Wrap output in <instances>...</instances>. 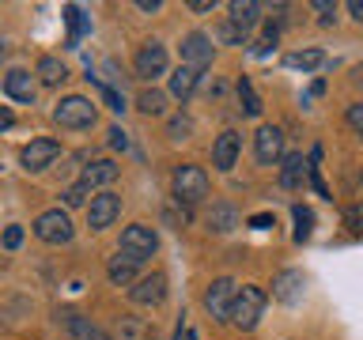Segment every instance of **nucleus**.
Segmentation results:
<instances>
[{
	"mask_svg": "<svg viewBox=\"0 0 363 340\" xmlns=\"http://www.w3.org/2000/svg\"><path fill=\"white\" fill-rule=\"evenodd\" d=\"M57 155H61V144L50 140V136H38V140H30L19 152V163H23V170H34V174H38V170L57 163Z\"/></svg>",
	"mask_w": 363,
	"mask_h": 340,
	"instance_id": "8",
	"label": "nucleus"
},
{
	"mask_svg": "<svg viewBox=\"0 0 363 340\" xmlns=\"http://www.w3.org/2000/svg\"><path fill=\"white\" fill-rule=\"evenodd\" d=\"M288 64H291V68H303V72H311V68L325 64V53H322V50H295V53H288Z\"/></svg>",
	"mask_w": 363,
	"mask_h": 340,
	"instance_id": "26",
	"label": "nucleus"
},
{
	"mask_svg": "<svg viewBox=\"0 0 363 340\" xmlns=\"http://www.w3.org/2000/svg\"><path fill=\"white\" fill-rule=\"evenodd\" d=\"M106 136H110V147H113V152H125V147H129V136H125V129H118V125H113Z\"/></svg>",
	"mask_w": 363,
	"mask_h": 340,
	"instance_id": "37",
	"label": "nucleus"
},
{
	"mask_svg": "<svg viewBox=\"0 0 363 340\" xmlns=\"http://www.w3.org/2000/svg\"><path fill=\"white\" fill-rule=\"evenodd\" d=\"M129 299L136 306H159L167 299V276L163 272H152V276H140L136 288H129Z\"/></svg>",
	"mask_w": 363,
	"mask_h": 340,
	"instance_id": "13",
	"label": "nucleus"
},
{
	"mask_svg": "<svg viewBox=\"0 0 363 340\" xmlns=\"http://www.w3.org/2000/svg\"><path fill=\"white\" fill-rule=\"evenodd\" d=\"M159 249V234L147 223H133L121 231V254H133L136 261H147Z\"/></svg>",
	"mask_w": 363,
	"mask_h": 340,
	"instance_id": "6",
	"label": "nucleus"
},
{
	"mask_svg": "<svg viewBox=\"0 0 363 340\" xmlns=\"http://www.w3.org/2000/svg\"><path fill=\"white\" fill-rule=\"evenodd\" d=\"M118 215H121V197H118V193L102 189V193H95V197H91V204H87V227H91V231L110 227Z\"/></svg>",
	"mask_w": 363,
	"mask_h": 340,
	"instance_id": "7",
	"label": "nucleus"
},
{
	"mask_svg": "<svg viewBox=\"0 0 363 340\" xmlns=\"http://www.w3.org/2000/svg\"><path fill=\"white\" fill-rule=\"evenodd\" d=\"M34 234L42 238V242H50V246H65V242H72V220H68V212L61 208H50V212H42L38 220H34Z\"/></svg>",
	"mask_w": 363,
	"mask_h": 340,
	"instance_id": "4",
	"label": "nucleus"
},
{
	"mask_svg": "<svg viewBox=\"0 0 363 340\" xmlns=\"http://www.w3.org/2000/svg\"><path fill=\"white\" fill-rule=\"evenodd\" d=\"M182 340H197V333H193V329H186V333H182Z\"/></svg>",
	"mask_w": 363,
	"mask_h": 340,
	"instance_id": "45",
	"label": "nucleus"
},
{
	"mask_svg": "<svg viewBox=\"0 0 363 340\" xmlns=\"http://www.w3.org/2000/svg\"><path fill=\"white\" fill-rule=\"evenodd\" d=\"M254 155H257L261 166H277L284 159V132L277 125H261L254 132Z\"/></svg>",
	"mask_w": 363,
	"mask_h": 340,
	"instance_id": "10",
	"label": "nucleus"
},
{
	"mask_svg": "<svg viewBox=\"0 0 363 340\" xmlns=\"http://www.w3.org/2000/svg\"><path fill=\"white\" fill-rule=\"evenodd\" d=\"M136 110L147 113V118H163V113H167V95H163V91H155V87H144L140 98H136Z\"/></svg>",
	"mask_w": 363,
	"mask_h": 340,
	"instance_id": "24",
	"label": "nucleus"
},
{
	"mask_svg": "<svg viewBox=\"0 0 363 340\" xmlns=\"http://www.w3.org/2000/svg\"><path fill=\"white\" fill-rule=\"evenodd\" d=\"M87 84H95V87H99V95L106 98V106H110L113 113H121V110H125V98H121V91H118V87H110V84H99L95 76H87Z\"/></svg>",
	"mask_w": 363,
	"mask_h": 340,
	"instance_id": "29",
	"label": "nucleus"
},
{
	"mask_svg": "<svg viewBox=\"0 0 363 340\" xmlns=\"http://www.w3.org/2000/svg\"><path fill=\"white\" fill-rule=\"evenodd\" d=\"M197 84H201V72H197V68H186V64H182V68H174V76H170V95L186 102L193 91H197Z\"/></svg>",
	"mask_w": 363,
	"mask_h": 340,
	"instance_id": "21",
	"label": "nucleus"
},
{
	"mask_svg": "<svg viewBox=\"0 0 363 340\" xmlns=\"http://www.w3.org/2000/svg\"><path fill=\"white\" fill-rule=\"evenodd\" d=\"M65 19H68V34H72V42L79 38V34H87V19H84V11H79L76 4L65 8Z\"/></svg>",
	"mask_w": 363,
	"mask_h": 340,
	"instance_id": "30",
	"label": "nucleus"
},
{
	"mask_svg": "<svg viewBox=\"0 0 363 340\" xmlns=\"http://www.w3.org/2000/svg\"><path fill=\"white\" fill-rule=\"evenodd\" d=\"M136 76L140 79H155V76H163L167 72V45L163 42H144L140 45V53H136Z\"/></svg>",
	"mask_w": 363,
	"mask_h": 340,
	"instance_id": "11",
	"label": "nucleus"
},
{
	"mask_svg": "<svg viewBox=\"0 0 363 340\" xmlns=\"http://www.w3.org/2000/svg\"><path fill=\"white\" fill-rule=\"evenodd\" d=\"M322 91H325V84H322V79H314V84H311V98H318Z\"/></svg>",
	"mask_w": 363,
	"mask_h": 340,
	"instance_id": "44",
	"label": "nucleus"
},
{
	"mask_svg": "<svg viewBox=\"0 0 363 340\" xmlns=\"http://www.w3.org/2000/svg\"><path fill=\"white\" fill-rule=\"evenodd\" d=\"M345 121H348L359 136H363V102H352V106L345 110Z\"/></svg>",
	"mask_w": 363,
	"mask_h": 340,
	"instance_id": "34",
	"label": "nucleus"
},
{
	"mask_svg": "<svg viewBox=\"0 0 363 340\" xmlns=\"http://www.w3.org/2000/svg\"><path fill=\"white\" fill-rule=\"evenodd\" d=\"M238 98H242V110H246V118H261V98H257L254 84H250L246 76L238 79Z\"/></svg>",
	"mask_w": 363,
	"mask_h": 340,
	"instance_id": "28",
	"label": "nucleus"
},
{
	"mask_svg": "<svg viewBox=\"0 0 363 340\" xmlns=\"http://www.w3.org/2000/svg\"><path fill=\"white\" fill-rule=\"evenodd\" d=\"M261 310H265V291H261L257 283H242L235 295V306H231V317H227V322L235 329H242V333H250V329L257 325Z\"/></svg>",
	"mask_w": 363,
	"mask_h": 340,
	"instance_id": "1",
	"label": "nucleus"
},
{
	"mask_svg": "<svg viewBox=\"0 0 363 340\" xmlns=\"http://www.w3.org/2000/svg\"><path fill=\"white\" fill-rule=\"evenodd\" d=\"M84 197H87V189L79 186V181H76L72 189H65V204H68V208H79V204H84Z\"/></svg>",
	"mask_w": 363,
	"mask_h": 340,
	"instance_id": "36",
	"label": "nucleus"
},
{
	"mask_svg": "<svg viewBox=\"0 0 363 340\" xmlns=\"http://www.w3.org/2000/svg\"><path fill=\"white\" fill-rule=\"evenodd\" d=\"M359 181H363V174H359Z\"/></svg>",
	"mask_w": 363,
	"mask_h": 340,
	"instance_id": "47",
	"label": "nucleus"
},
{
	"mask_svg": "<svg viewBox=\"0 0 363 340\" xmlns=\"http://www.w3.org/2000/svg\"><path fill=\"white\" fill-rule=\"evenodd\" d=\"M174 197L178 204H201L208 197V174L197 163H182L174 170Z\"/></svg>",
	"mask_w": 363,
	"mask_h": 340,
	"instance_id": "3",
	"label": "nucleus"
},
{
	"mask_svg": "<svg viewBox=\"0 0 363 340\" xmlns=\"http://www.w3.org/2000/svg\"><path fill=\"white\" fill-rule=\"evenodd\" d=\"M118 174H121V166L113 163V159H95L91 166H84L79 186L91 193V189H102V186H110V181H118Z\"/></svg>",
	"mask_w": 363,
	"mask_h": 340,
	"instance_id": "15",
	"label": "nucleus"
},
{
	"mask_svg": "<svg viewBox=\"0 0 363 340\" xmlns=\"http://www.w3.org/2000/svg\"><path fill=\"white\" fill-rule=\"evenodd\" d=\"M11 125H16V113H11L8 106H0V132H8Z\"/></svg>",
	"mask_w": 363,
	"mask_h": 340,
	"instance_id": "40",
	"label": "nucleus"
},
{
	"mask_svg": "<svg viewBox=\"0 0 363 340\" xmlns=\"http://www.w3.org/2000/svg\"><path fill=\"white\" fill-rule=\"evenodd\" d=\"M144 261H136L133 254H121L118 249V257H110V265H106V276L110 283H118V288H129V283L136 280V268H140Z\"/></svg>",
	"mask_w": 363,
	"mask_h": 340,
	"instance_id": "18",
	"label": "nucleus"
},
{
	"mask_svg": "<svg viewBox=\"0 0 363 340\" xmlns=\"http://www.w3.org/2000/svg\"><path fill=\"white\" fill-rule=\"evenodd\" d=\"M291 215H295V242H306L311 231H314V212L306 208V204H295Z\"/></svg>",
	"mask_w": 363,
	"mask_h": 340,
	"instance_id": "25",
	"label": "nucleus"
},
{
	"mask_svg": "<svg viewBox=\"0 0 363 340\" xmlns=\"http://www.w3.org/2000/svg\"><path fill=\"white\" fill-rule=\"evenodd\" d=\"M118 336L121 340H144L147 336V325L140 322V317H133V314H121L118 317Z\"/></svg>",
	"mask_w": 363,
	"mask_h": 340,
	"instance_id": "27",
	"label": "nucleus"
},
{
	"mask_svg": "<svg viewBox=\"0 0 363 340\" xmlns=\"http://www.w3.org/2000/svg\"><path fill=\"white\" fill-rule=\"evenodd\" d=\"M189 132H193V121L189 118H182V113H178V118H170V136H174V140H186Z\"/></svg>",
	"mask_w": 363,
	"mask_h": 340,
	"instance_id": "33",
	"label": "nucleus"
},
{
	"mask_svg": "<svg viewBox=\"0 0 363 340\" xmlns=\"http://www.w3.org/2000/svg\"><path fill=\"white\" fill-rule=\"evenodd\" d=\"M303 291H306V276L299 268H284L280 276L272 280V299H280L284 306L303 302Z\"/></svg>",
	"mask_w": 363,
	"mask_h": 340,
	"instance_id": "12",
	"label": "nucleus"
},
{
	"mask_svg": "<svg viewBox=\"0 0 363 340\" xmlns=\"http://www.w3.org/2000/svg\"><path fill=\"white\" fill-rule=\"evenodd\" d=\"M95 102L84 98V95H68L53 106V121L61 125V129H91L95 125Z\"/></svg>",
	"mask_w": 363,
	"mask_h": 340,
	"instance_id": "2",
	"label": "nucleus"
},
{
	"mask_svg": "<svg viewBox=\"0 0 363 340\" xmlns=\"http://www.w3.org/2000/svg\"><path fill=\"white\" fill-rule=\"evenodd\" d=\"M311 178V163L299 155V152H291V155H284V166H280V186L284 189H303V181Z\"/></svg>",
	"mask_w": 363,
	"mask_h": 340,
	"instance_id": "17",
	"label": "nucleus"
},
{
	"mask_svg": "<svg viewBox=\"0 0 363 340\" xmlns=\"http://www.w3.org/2000/svg\"><path fill=\"white\" fill-rule=\"evenodd\" d=\"M238 152H242V136H238L235 129H227V132H220L216 136V144H212V163H216V170H235V163H238Z\"/></svg>",
	"mask_w": 363,
	"mask_h": 340,
	"instance_id": "14",
	"label": "nucleus"
},
{
	"mask_svg": "<svg viewBox=\"0 0 363 340\" xmlns=\"http://www.w3.org/2000/svg\"><path fill=\"white\" fill-rule=\"evenodd\" d=\"M314 11H318V19H322L325 27L337 19V4H329V0H314Z\"/></svg>",
	"mask_w": 363,
	"mask_h": 340,
	"instance_id": "35",
	"label": "nucleus"
},
{
	"mask_svg": "<svg viewBox=\"0 0 363 340\" xmlns=\"http://www.w3.org/2000/svg\"><path fill=\"white\" fill-rule=\"evenodd\" d=\"M216 34H220L223 42H231V45H246V30H242V27H235L231 19L220 23V30H216Z\"/></svg>",
	"mask_w": 363,
	"mask_h": 340,
	"instance_id": "31",
	"label": "nucleus"
},
{
	"mask_svg": "<svg viewBox=\"0 0 363 340\" xmlns=\"http://www.w3.org/2000/svg\"><path fill=\"white\" fill-rule=\"evenodd\" d=\"M57 317H65L68 333H72L76 340H110L106 329H102L99 322H91V317H84L79 310H57Z\"/></svg>",
	"mask_w": 363,
	"mask_h": 340,
	"instance_id": "16",
	"label": "nucleus"
},
{
	"mask_svg": "<svg viewBox=\"0 0 363 340\" xmlns=\"http://www.w3.org/2000/svg\"><path fill=\"white\" fill-rule=\"evenodd\" d=\"M4 50H8V45H4V38H0V57H4Z\"/></svg>",
	"mask_w": 363,
	"mask_h": 340,
	"instance_id": "46",
	"label": "nucleus"
},
{
	"mask_svg": "<svg viewBox=\"0 0 363 340\" xmlns=\"http://www.w3.org/2000/svg\"><path fill=\"white\" fill-rule=\"evenodd\" d=\"M212 53H216V45H212V38L204 30H189L186 38H182V64L186 68H208L212 64Z\"/></svg>",
	"mask_w": 363,
	"mask_h": 340,
	"instance_id": "9",
	"label": "nucleus"
},
{
	"mask_svg": "<svg viewBox=\"0 0 363 340\" xmlns=\"http://www.w3.org/2000/svg\"><path fill=\"white\" fill-rule=\"evenodd\" d=\"M136 8L140 11H159V0H136Z\"/></svg>",
	"mask_w": 363,
	"mask_h": 340,
	"instance_id": "43",
	"label": "nucleus"
},
{
	"mask_svg": "<svg viewBox=\"0 0 363 340\" xmlns=\"http://www.w3.org/2000/svg\"><path fill=\"white\" fill-rule=\"evenodd\" d=\"M227 11H231V23H235V27H242V30H250L261 19V4H254V0H235Z\"/></svg>",
	"mask_w": 363,
	"mask_h": 340,
	"instance_id": "23",
	"label": "nucleus"
},
{
	"mask_svg": "<svg viewBox=\"0 0 363 340\" xmlns=\"http://www.w3.org/2000/svg\"><path fill=\"white\" fill-rule=\"evenodd\" d=\"M186 8H189V11H212L216 4H212V0H189Z\"/></svg>",
	"mask_w": 363,
	"mask_h": 340,
	"instance_id": "41",
	"label": "nucleus"
},
{
	"mask_svg": "<svg viewBox=\"0 0 363 340\" xmlns=\"http://www.w3.org/2000/svg\"><path fill=\"white\" fill-rule=\"evenodd\" d=\"M34 76H38V84H45V87H61L68 79V68H65L61 57H42L38 68H34Z\"/></svg>",
	"mask_w": 363,
	"mask_h": 340,
	"instance_id": "20",
	"label": "nucleus"
},
{
	"mask_svg": "<svg viewBox=\"0 0 363 340\" xmlns=\"http://www.w3.org/2000/svg\"><path fill=\"white\" fill-rule=\"evenodd\" d=\"M208 231H216V234H227V231H235L238 227V212L231 208V204H212V212H208Z\"/></svg>",
	"mask_w": 363,
	"mask_h": 340,
	"instance_id": "22",
	"label": "nucleus"
},
{
	"mask_svg": "<svg viewBox=\"0 0 363 340\" xmlns=\"http://www.w3.org/2000/svg\"><path fill=\"white\" fill-rule=\"evenodd\" d=\"M19 242H23V227H8L4 231V249H19Z\"/></svg>",
	"mask_w": 363,
	"mask_h": 340,
	"instance_id": "38",
	"label": "nucleus"
},
{
	"mask_svg": "<svg viewBox=\"0 0 363 340\" xmlns=\"http://www.w3.org/2000/svg\"><path fill=\"white\" fill-rule=\"evenodd\" d=\"M246 223L254 227V231H269V227H272V215H269V212H257V215H250Z\"/></svg>",
	"mask_w": 363,
	"mask_h": 340,
	"instance_id": "39",
	"label": "nucleus"
},
{
	"mask_svg": "<svg viewBox=\"0 0 363 340\" xmlns=\"http://www.w3.org/2000/svg\"><path fill=\"white\" fill-rule=\"evenodd\" d=\"M345 227H348V231H363V204H348V208H345Z\"/></svg>",
	"mask_w": 363,
	"mask_h": 340,
	"instance_id": "32",
	"label": "nucleus"
},
{
	"mask_svg": "<svg viewBox=\"0 0 363 340\" xmlns=\"http://www.w3.org/2000/svg\"><path fill=\"white\" fill-rule=\"evenodd\" d=\"M4 91L16 102H34V91H38V84H34V76L27 72V68H11V72L4 76Z\"/></svg>",
	"mask_w": 363,
	"mask_h": 340,
	"instance_id": "19",
	"label": "nucleus"
},
{
	"mask_svg": "<svg viewBox=\"0 0 363 340\" xmlns=\"http://www.w3.org/2000/svg\"><path fill=\"white\" fill-rule=\"evenodd\" d=\"M235 295H238V283L235 280H212L208 283V291H204V310H208L216 322H227L231 317V306H235Z\"/></svg>",
	"mask_w": 363,
	"mask_h": 340,
	"instance_id": "5",
	"label": "nucleus"
},
{
	"mask_svg": "<svg viewBox=\"0 0 363 340\" xmlns=\"http://www.w3.org/2000/svg\"><path fill=\"white\" fill-rule=\"evenodd\" d=\"M348 11H352V19H356V23H363V0H352Z\"/></svg>",
	"mask_w": 363,
	"mask_h": 340,
	"instance_id": "42",
	"label": "nucleus"
}]
</instances>
